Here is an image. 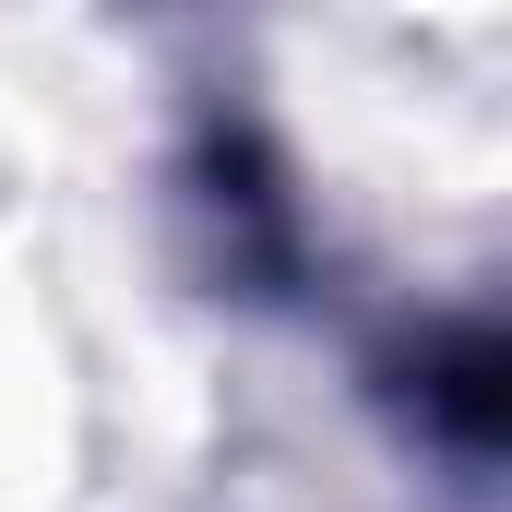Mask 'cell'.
Masks as SVG:
<instances>
[{
	"label": "cell",
	"mask_w": 512,
	"mask_h": 512,
	"mask_svg": "<svg viewBox=\"0 0 512 512\" xmlns=\"http://www.w3.org/2000/svg\"><path fill=\"white\" fill-rule=\"evenodd\" d=\"M429 405H441L465 441H489V429H501V346H489V334H465V346L429 370Z\"/></svg>",
	"instance_id": "obj_1"
}]
</instances>
